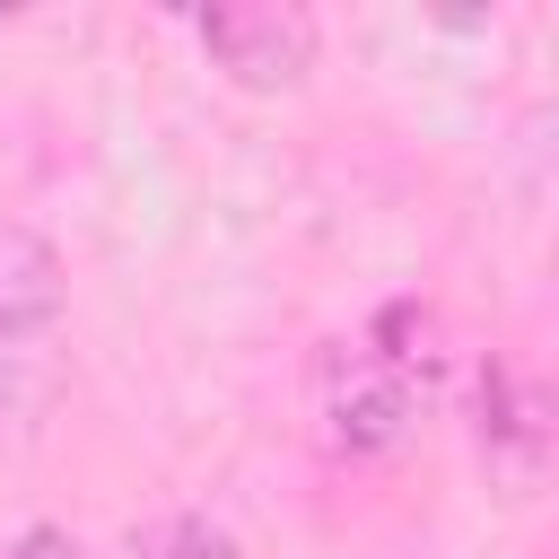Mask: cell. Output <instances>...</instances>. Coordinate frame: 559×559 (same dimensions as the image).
<instances>
[{"mask_svg": "<svg viewBox=\"0 0 559 559\" xmlns=\"http://www.w3.org/2000/svg\"><path fill=\"white\" fill-rule=\"evenodd\" d=\"M480 411H489V419H480L489 454H498V445H515V454H507V480H515V489H533V472H542V402H533L515 376H489V384H480Z\"/></svg>", "mask_w": 559, "mask_h": 559, "instance_id": "5b68a950", "label": "cell"}, {"mask_svg": "<svg viewBox=\"0 0 559 559\" xmlns=\"http://www.w3.org/2000/svg\"><path fill=\"white\" fill-rule=\"evenodd\" d=\"M0 323H61V253L35 227H0Z\"/></svg>", "mask_w": 559, "mask_h": 559, "instance_id": "277c9868", "label": "cell"}, {"mask_svg": "<svg viewBox=\"0 0 559 559\" xmlns=\"http://www.w3.org/2000/svg\"><path fill=\"white\" fill-rule=\"evenodd\" d=\"M411 419H419V376H402L393 358L358 349L349 376H341V393H332V445H349V454H384V445L411 437Z\"/></svg>", "mask_w": 559, "mask_h": 559, "instance_id": "7a4b0ae2", "label": "cell"}, {"mask_svg": "<svg viewBox=\"0 0 559 559\" xmlns=\"http://www.w3.org/2000/svg\"><path fill=\"white\" fill-rule=\"evenodd\" d=\"M192 35L218 52V70H236L245 87H297L314 61V26L297 9H201Z\"/></svg>", "mask_w": 559, "mask_h": 559, "instance_id": "6da1fadb", "label": "cell"}, {"mask_svg": "<svg viewBox=\"0 0 559 559\" xmlns=\"http://www.w3.org/2000/svg\"><path fill=\"white\" fill-rule=\"evenodd\" d=\"M9 559H79V542L61 533V524H35V533H17V550Z\"/></svg>", "mask_w": 559, "mask_h": 559, "instance_id": "52a82bcc", "label": "cell"}, {"mask_svg": "<svg viewBox=\"0 0 559 559\" xmlns=\"http://www.w3.org/2000/svg\"><path fill=\"white\" fill-rule=\"evenodd\" d=\"M61 393V323H0V428H35Z\"/></svg>", "mask_w": 559, "mask_h": 559, "instance_id": "3957f363", "label": "cell"}, {"mask_svg": "<svg viewBox=\"0 0 559 559\" xmlns=\"http://www.w3.org/2000/svg\"><path fill=\"white\" fill-rule=\"evenodd\" d=\"M131 559H227V533L218 524H148V533H131Z\"/></svg>", "mask_w": 559, "mask_h": 559, "instance_id": "8992f818", "label": "cell"}]
</instances>
